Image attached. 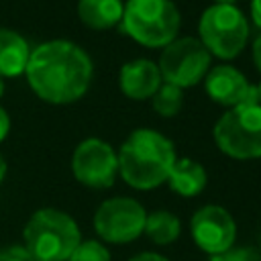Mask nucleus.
<instances>
[{
    "instance_id": "15",
    "label": "nucleus",
    "mask_w": 261,
    "mask_h": 261,
    "mask_svg": "<svg viewBox=\"0 0 261 261\" xmlns=\"http://www.w3.org/2000/svg\"><path fill=\"white\" fill-rule=\"evenodd\" d=\"M122 10H124L122 0H80L77 2V14L82 22L96 31L118 24L122 20Z\"/></svg>"
},
{
    "instance_id": "3",
    "label": "nucleus",
    "mask_w": 261,
    "mask_h": 261,
    "mask_svg": "<svg viewBox=\"0 0 261 261\" xmlns=\"http://www.w3.org/2000/svg\"><path fill=\"white\" fill-rule=\"evenodd\" d=\"M22 237L24 249L37 261H67L82 243L77 222L57 208L37 210L24 224Z\"/></svg>"
},
{
    "instance_id": "16",
    "label": "nucleus",
    "mask_w": 261,
    "mask_h": 261,
    "mask_svg": "<svg viewBox=\"0 0 261 261\" xmlns=\"http://www.w3.org/2000/svg\"><path fill=\"white\" fill-rule=\"evenodd\" d=\"M143 232H147V237L155 245H169L179 237L181 222H179V218L175 214H171L167 210H157V212L147 214Z\"/></svg>"
},
{
    "instance_id": "24",
    "label": "nucleus",
    "mask_w": 261,
    "mask_h": 261,
    "mask_svg": "<svg viewBox=\"0 0 261 261\" xmlns=\"http://www.w3.org/2000/svg\"><path fill=\"white\" fill-rule=\"evenodd\" d=\"M253 61H255L257 69L261 71V35L253 41Z\"/></svg>"
},
{
    "instance_id": "13",
    "label": "nucleus",
    "mask_w": 261,
    "mask_h": 261,
    "mask_svg": "<svg viewBox=\"0 0 261 261\" xmlns=\"http://www.w3.org/2000/svg\"><path fill=\"white\" fill-rule=\"evenodd\" d=\"M31 57L24 37L0 27V77H14L24 73Z\"/></svg>"
},
{
    "instance_id": "11",
    "label": "nucleus",
    "mask_w": 261,
    "mask_h": 261,
    "mask_svg": "<svg viewBox=\"0 0 261 261\" xmlns=\"http://www.w3.org/2000/svg\"><path fill=\"white\" fill-rule=\"evenodd\" d=\"M161 84V71L151 59H133L124 63L118 73V86L122 94L133 100L153 98Z\"/></svg>"
},
{
    "instance_id": "10",
    "label": "nucleus",
    "mask_w": 261,
    "mask_h": 261,
    "mask_svg": "<svg viewBox=\"0 0 261 261\" xmlns=\"http://www.w3.org/2000/svg\"><path fill=\"white\" fill-rule=\"evenodd\" d=\"M190 232L194 243L204 253L214 257L232 249L237 237V224L226 208L208 204L194 212L190 222Z\"/></svg>"
},
{
    "instance_id": "23",
    "label": "nucleus",
    "mask_w": 261,
    "mask_h": 261,
    "mask_svg": "<svg viewBox=\"0 0 261 261\" xmlns=\"http://www.w3.org/2000/svg\"><path fill=\"white\" fill-rule=\"evenodd\" d=\"M251 16L253 22L261 29V0H251Z\"/></svg>"
},
{
    "instance_id": "21",
    "label": "nucleus",
    "mask_w": 261,
    "mask_h": 261,
    "mask_svg": "<svg viewBox=\"0 0 261 261\" xmlns=\"http://www.w3.org/2000/svg\"><path fill=\"white\" fill-rule=\"evenodd\" d=\"M8 130H10V118H8L6 110L0 106V143L8 137Z\"/></svg>"
},
{
    "instance_id": "27",
    "label": "nucleus",
    "mask_w": 261,
    "mask_h": 261,
    "mask_svg": "<svg viewBox=\"0 0 261 261\" xmlns=\"http://www.w3.org/2000/svg\"><path fill=\"white\" fill-rule=\"evenodd\" d=\"M255 88H257V98H259V104H261V82H259Z\"/></svg>"
},
{
    "instance_id": "9",
    "label": "nucleus",
    "mask_w": 261,
    "mask_h": 261,
    "mask_svg": "<svg viewBox=\"0 0 261 261\" xmlns=\"http://www.w3.org/2000/svg\"><path fill=\"white\" fill-rule=\"evenodd\" d=\"M71 171L75 179L88 188H110L118 173V155L106 141L86 139L73 151Z\"/></svg>"
},
{
    "instance_id": "4",
    "label": "nucleus",
    "mask_w": 261,
    "mask_h": 261,
    "mask_svg": "<svg viewBox=\"0 0 261 261\" xmlns=\"http://www.w3.org/2000/svg\"><path fill=\"white\" fill-rule=\"evenodd\" d=\"M122 31L145 47H167L179 31V12L171 0H126Z\"/></svg>"
},
{
    "instance_id": "19",
    "label": "nucleus",
    "mask_w": 261,
    "mask_h": 261,
    "mask_svg": "<svg viewBox=\"0 0 261 261\" xmlns=\"http://www.w3.org/2000/svg\"><path fill=\"white\" fill-rule=\"evenodd\" d=\"M210 261H261V253L249 247H239V249H228L226 253L210 257Z\"/></svg>"
},
{
    "instance_id": "18",
    "label": "nucleus",
    "mask_w": 261,
    "mask_h": 261,
    "mask_svg": "<svg viewBox=\"0 0 261 261\" xmlns=\"http://www.w3.org/2000/svg\"><path fill=\"white\" fill-rule=\"evenodd\" d=\"M67 261H112L110 251L98 241H82Z\"/></svg>"
},
{
    "instance_id": "25",
    "label": "nucleus",
    "mask_w": 261,
    "mask_h": 261,
    "mask_svg": "<svg viewBox=\"0 0 261 261\" xmlns=\"http://www.w3.org/2000/svg\"><path fill=\"white\" fill-rule=\"evenodd\" d=\"M6 171H8V165H6V161H4V157H2V153H0V181L4 179Z\"/></svg>"
},
{
    "instance_id": "6",
    "label": "nucleus",
    "mask_w": 261,
    "mask_h": 261,
    "mask_svg": "<svg viewBox=\"0 0 261 261\" xmlns=\"http://www.w3.org/2000/svg\"><path fill=\"white\" fill-rule=\"evenodd\" d=\"M214 141L232 159L261 157V106L239 104L226 110L214 124Z\"/></svg>"
},
{
    "instance_id": "1",
    "label": "nucleus",
    "mask_w": 261,
    "mask_h": 261,
    "mask_svg": "<svg viewBox=\"0 0 261 261\" xmlns=\"http://www.w3.org/2000/svg\"><path fill=\"white\" fill-rule=\"evenodd\" d=\"M24 73L43 102L71 104L90 88L92 59L75 43L55 39L31 51Z\"/></svg>"
},
{
    "instance_id": "22",
    "label": "nucleus",
    "mask_w": 261,
    "mask_h": 261,
    "mask_svg": "<svg viewBox=\"0 0 261 261\" xmlns=\"http://www.w3.org/2000/svg\"><path fill=\"white\" fill-rule=\"evenodd\" d=\"M128 261H169L167 257L159 255V253H151V251H145V253H139L135 257H130Z\"/></svg>"
},
{
    "instance_id": "17",
    "label": "nucleus",
    "mask_w": 261,
    "mask_h": 261,
    "mask_svg": "<svg viewBox=\"0 0 261 261\" xmlns=\"http://www.w3.org/2000/svg\"><path fill=\"white\" fill-rule=\"evenodd\" d=\"M153 108L161 116H175L184 104V94L181 88L171 86V84H161L159 90L153 94Z\"/></svg>"
},
{
    "instance_id": "7",
    "label": "nucleus",
    "mask_w": 261,
    "mask_h": 261,
    "mask_svg": "<svg viewBox=\"0 0 261 261\" xmlns=\"http://www.w3.org/2000/svg\"><path fill=\"white\" fill-rule=\"evenodd\" d=\"M210 57L212 55L206 51L200 39L184 37V39L171 41L163 49L157 67L165 84H171L184 90L204 80V75L210 69Z\"/></svg>"
},
{
    "instance_id": "2",
    "label": "nucleus",
    "mask_w": 261,
    "mask_h": 261,
    "mask_svg": "<svg viewBox=\"0 0 261 261\" xmlns=\"http://www.w3.org/2000/svg\"><path fill=\"white\" fill-rule=\"evenodd\" d=\"M173 143L153 130H133L118 151V173L135 190H153L167 181L175 163Z\"/></svg>"
},
{
    "instance_id": "26",
    "label": "nucleus",
    "mask_w": 261,
    "mask_h": 261,
    "mask_svg": "<svg viewBox=\"0 0 261 261\" xmlns=\"http://www.w3.org/2000/svg\"><path fill=\"white\" fill-rule=\"evenodd\" d=\"M214 2H216V4H232V6H234L237 0H214Z\"/></svg>"
},
{
    "instance_id": "28",
    "label": "nucleus",
    "mask_w": 261,
    "mask_h": 261,
    "mask_svg": "<svg viewBox=\"0 0 261 261\" xmlns=\"http://www.w3.org/2000/svg\"><path fill=\"white\" fill-rule=\"evenodd\" d=\"M2 94H4V80L0 77V98H2Z\"/></svg>"
},
{
    "instance_id": "12",
    "label": "nucleus",
    "mask_w": 261,
    "mask_h": 261,
    "mask_svg": "<svg viewBox=\"0 0 261 261\" xmlns=\"http://www.w3.org/2000/svg\"><path fill=\"white\" fill-rule=\"evenodd\" d=\"M249 88L247 77L232 65H216L206 73V92L216 104L234 108L245 100Z\"/></svg>"
},
{
    "instance_id": "5",
    "label": "nucleus",
    "mask_w": 261,
    "mask_h": 261,
    "mask_svg": "<svg viewBox=\"0 0 261 261\" xmlns=\"http://www.w3.org/2000/svg\"><path fill=\"white\" fill-rule=\"evenodd\" d=\"M200 43L206 51L220 59L237 57L249 39V22L245 14L232 4H212L198 22Z\"/></svg>"
},
{
    "instance_id": "14",
    "label": "nucleus",
    "mask_w": 261,
    "mask_h": 261,
    "mask_svg": "<svg viewBox=\"0 0 261 261\" xmlns=\"http://www.w3.org/2000/svg\"><path fill=\"white\" fill-rule=\"evenodd\" d=\"M206 181H208L206 169L194 159H175L167 177L169 188L184 198L198 196L206 188Z\"/></svg>"
},
{
    "instance_id": "8",
    "label": "nucleus",
    "mask_w": 261,
    "mask_h": 261,
    "mask_svg": "<svg viewBox=\"0 0 261 261\" xmlns=\"http://www.w3.org/2000/svg\"><path fill=\"white\" fill-rule=\"evenodd\" d=\"M145 220L147 212L137 200L116 196L98 206L94 214V228L106 243L124 245L135 241L145 230Z\"/></svg>"
},
{
    "instance_id": "20",
    "label": "nucleus",
    "mask_w": 261,
    "mask_h": 261,
    "mask_svg": "<svg viewBox=\"0 0 261 261\" xmlns=\"http://www.w3.org/2000/svg\"><path fill=\"white\" fill-rule=\"evenodd\" d=\"M0 261H37L24 247H6L0 249Z\"/></svg>"
}]
</instances>
